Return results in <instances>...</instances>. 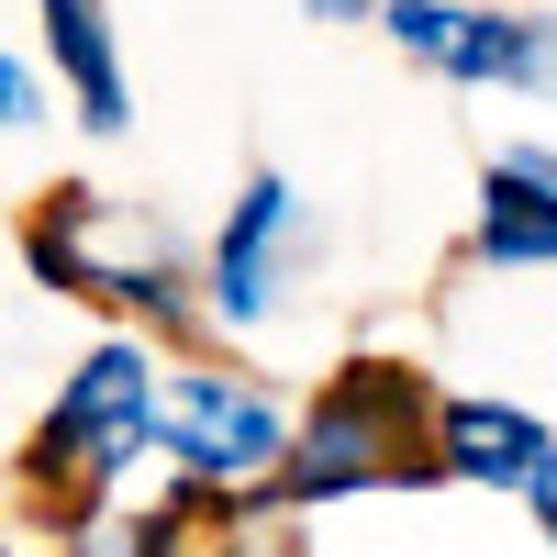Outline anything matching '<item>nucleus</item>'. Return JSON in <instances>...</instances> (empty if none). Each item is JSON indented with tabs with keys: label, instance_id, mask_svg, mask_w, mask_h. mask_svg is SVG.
I'll list each match as a JSON object with an SVG mask.
<instances>
[{
	"label": "nucleus",
	"instance_id": "f257e3e1",
	"mask_svg": "<svg viewBox=\"0 0 557 557\" xmlns=\"http://www.w3.org/2000/svg\"><path fill=\"white\" fill-rule=\"evenodd\" d=\"M157 435H168V368L146 357V335H101L67 368V391L45 401V424L23 435V513H45L57 535H89Z\"/></svg>",
	"mask_w": 557,
	"mask_h": 557
},
{
	"label": "nucleus",
	"instance_id": "f03ea898",
	"mask_svg": "<svg viewBox=\"0 0 557 557\" xmlns=\"http://www.w3.org/2000/svg\"><path fill=\"white\" fill-rule=\"evenodd\" d=\"M435 380L412 357H346L335 380L312 391L301 435H290V469H278V513H323V502H357V491H424L435 469Z\"/></svg>",
	"mask_w": 557,
	"mask_h": 557
},
{
	"label": "nucleus",
	"instance_id": "7ed1b4c3",
	"mask_svg": "<svg viewBox=\"0 0 557 557\" xmlns=\"http://www.w3.org/2000/svg\"><path fill=\"white\" fill-rule=\"evenodd\" d=\"M23 268H34V290H57V301H112V312H146V323H190V312H201V301L168 278V257H146V246L112 235V201L89 190V178L34 190V212H23Z\"/></svg>",
	"mask_w": 557,
	"mask_h": 557
},
{
	"label": "nucleus",
	"instance_id": "20e7f679",
	"mask_svg": "<svg viewBox=\"0 0 557 557\" xmlns=\"http://www.w3.org/2000/svg\"><path fill=\"white\" fill-rule=\"evenodd\" d=\"M391 45L424 57L435 78L469 89H546L557 78V23L546 12H502V0H391Z\"/></svg>",
	"mask_w": 557,
	"mask_h": 557
},
{
	"label": "nucleus",
	"instance_id": "39448f33",
	"mask_svg": "<svg viewBox=\"0 0 557 557\" xmlns=\"http://www.w3.org/2000/svg\"><path fill=\"white\" fill-rule=\"evenodd\" d=\"M290 412H278L257 380H223V368H190V380H168V457L190 469L201 491H257L268 469H290Z\"/></svg>",
	"mask_w": 557,
	"mask_h": 557
},
{
	"label": "nucleus",
	"instance_id": "423d86ee",
	"mask_svg": "<svg viewBox=\"0 0 557 557\" xmlns=\"http://www.w3.org/2000/svg\"><path fill=\"white\" fill-rule=\"evenodd\" d=\"M301 246H312L301 190H290V178H246V190L223 201V235H212V257H201V312L223 323V335H257V323L278 312V290H290Z\"/></svg>",
	"mask_w": 557,
	"mask_h": 557
},
{
	"label": "nucleus",
	"instance_id": "0eeeda50",
	"mask_svg": "<svg viewBox=\"0 0 557 557\" xmlns=\"http://www.w3.org/2000/svg\"><path fill=\"white\" fill-rule=\"evenodd\" d=\"M546 457H557L546 412L502 401V391H446L435 401V469L446 480H469V491H535Z\"/></svg>",
	"mask_w": 557,
	"mask_h": 557
},
{
	"label": "nucleus",
	"instance_id": "6e6552de",
	"mask_svg": "<svg viewBox=\"0 0 557 557\" xmlns=\"http://www.w3.org/2000/svg\"><path fill=\"white\" fill-rule=\"evenodd\" d=\"M469 246H480V268H557V146L491 157Z\"/></svg>",
	"mask_w": 557,
	"mask_h": 557
},
{
	"label": "nucleus",
	"instance_id": "1a4fd4ad",
	"mask_svg": "<svg viewBox=\"0 0 557 557\" xmlns=\"http://www.w3.org/2000/svg\"><path fill=\"white\" fill-rule=\"evenodd\" d=\"M45 23V67H57V89L78 101L89 134H123L134 123V89H123V45H112V0H34Z\"/></svg>",
	"mask_w": 557,
	"mask_h": 557
},
{
	"label": "nucleus",
	"instance_id": "9d476101",
	"mask_svg": "<svg viewBox=\"0 0 557 557\" xmlns=\"http://www.w3.org/2000/svg\"><path fill=\"white\" fill-rule=\"evenodd\" d=\"M45 101H57V89H45V78H34V57L12 45V57H0V123L34 134V123H45Z\"/></svg>",
	"mask_w": 557,
	"mask_h": 557
},
{
	"label": "nucleus",
	"instance_id": "9b49d317",
	"mask_svg": "<svg viewBox=\"0 0 557 557\" xmlns=\"http://www.w3.org/2000/svg\"><path fill=\"white\" fill-rule=\"evenodd\" d=\"M524 502H535V524H546V546H557V457H546V480H535Z\"/></svg>",
	"mask_w": 557,
	"mask_h": 557
},
{
	"label": "nucleus",
	"instance_id": "f8f14e48",
	"mask_svg": "<svg viewBox=\"0 0 557 557\" xmlns=\"http://www.w3.org/2000/svg\"><path fill=\"white\" fill-rule=\"evenodd\" d=\"M368 12H391V0H312V23H368Z\"/></svg>",
	"mask_w": 557,
	"mask_h": 557
}]
</instances>
